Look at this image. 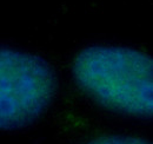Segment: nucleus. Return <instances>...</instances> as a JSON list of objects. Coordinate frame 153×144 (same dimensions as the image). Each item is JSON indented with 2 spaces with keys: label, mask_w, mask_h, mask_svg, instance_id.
Masks as SVG:
<instances>
[{
  "label": "nucleus",
  "mask_w": 153,
  "mask_h": 144,
  "mask_svg": "<svg viewBox=\"0 0 153 144\" xmlns=\"http://www.w3.org/2000/svg\"><path fill=\"white\" fill-rule=\"evenodd\" d=\"M73 76L100 105L135 117L153 112V63L133 49L91 46L76 54Z\"/></svg>",
  "instance_id": "f257e3e1"
},
{
  "label": "nucleus",
  "mask_w": 153,
  "mask_h": 144,
  "mask_svg": "<svg viewBox=\"0 0 153 144\" xmlns=\"http://www.w3.org/2000/svg\"><path fill=\"white\" fill-rule=\"evenodd\" d=\"M54 91V73L41 58L0 49V130L34 122L50 105Z\"/></svg>",
  "instance_id": "f03ea898"
},
{
  "label": "nucleus",
  "mask_w": 153,
  "mask_h": 144,
  "mask_svg": "<svg viewBox=\"0 0 153 144\" xmlns=\"http://www.w3.org/2000/svg\"><path fill=\"white\" fill-rule=\"evenodd\" d=\"M86 144H151L146 140L131 136H104Z\"/></svg>",
  "instance_id": "7ed1b4c3"
}]
</instances>
